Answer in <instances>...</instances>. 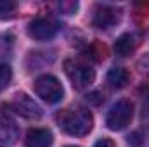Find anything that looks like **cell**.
I'll return each mask as SVG.
<instances>
[{
  "label": "cell",
  "instance_id": "1",
  "mask_svg": "<svg viewBox=\"0 0 149 147\" xmlns=\"http://www.w3.org/2000/svg\"><path fill=\"white\" fill-rule=\"evenodd\" d=\"M56 121L63 132L73 137H85L94 126V116L85 107H66L59 111Z\"/></svg>",
  "mask_w": 149,
  "mask_h": 147
},
{
  "label": "cell",
  "instance_id": "2",
  "mask_svg": "<svg viewBox=\"0 0 149 147\" xmlns=\"http://www.w3.org/2000/svg\"><path fill=\"white\" fill-rule=\"evenodd\" d=\"M64 71L76 90L88 88L95 80V69L81 59H68L64 62Z\"/></svg>",
  "mask_w": 149,
  "mask_h": 147
},
{
  "label": "cell",
  "instance_id": "3",
  "mask_svg": "<svg viewBox=\"0 0 149 147\" xmlns=\"http://www.w3.org/2000/svg\"><path fill=\"white\" fill-rule=\"evenodd\" d=\"M35 92L47 104H57L64 97V88H63L61 81L52 74L38 76L37 81H35Z\"/></svg>",
  "mask_w": 149,
  "mask_h": 147
},
{
  "label": "cell",
  "instance_id": "4",
  "mask_svg": "<svg viewBox=\"0 0 149 147\" xmlns=\"http://www.w3.org/2000/svg\"><path fill=\"white\" fill-rule=\"evenodd\" d=\"M132 118H134V104L130 101L121 99L116 104H113L111 109L108 111L106 126L113 132H120V130H123L130 125Z\"/></svg>",
  "mask_w": 149,
  "mask_h": 147
},
{
  "label": "cell",
  "instance_id": "5",
  "mask_svg": "<svg viewBox=\"0 0 149 147\" xmlns=\"http://www.w3.org/2000/svg\"><path fill=\"white\" fill-rule=\"evenodd\" d=\"M7 107L12 109L16 114L23 116V118H28V119H38V118L43 114L42 107L38 106L31 97H28V95L23 94V92H21V94H16V95L12 97V101L7 104Z\"/></svg>",
  "mask_w": 149,
  "mask_h": 147
},
{
  "label": "cell",
  "instance_id": "6",
  "mask_svg": "<svg viewBox=\"0 0 149 147\" xmlns=\"http://www.w3.org/2000/svg\"><path fill=\"white\" fill-rule=\"evenodd\" d=\"M120 21H121V9L111 5H99L92 17V24L97 30H111Z\"/></svg>",
  "mask_w": 149,
  "mask_h": 147
},
{
  "label": "cell",
  "instance_id": "7",
  "mask_svg": "<svg viewBox=\"0 0 149 147\" xmlns=\"http://www.w3.org/2000/svg\"><path fill=\"white\" fill-rule=\"evenodd\" d=\"M57 31H59V24L54 19H49V17H37L28 26L30 37L38 40V42H45V40L54 38L57 35Z\"/></svg>",
  "mask_w": 149,
  "mask_h": 147
},
{
  "label": "cell",
  "instance_id": "8",
  "mask_svg": "<svg viewBox=\"0 0 149 147\" xmlns=\"http://www.w3.org/2000/svg\"><path fill=\"white\" fill-rule=\"evenodd\" d=\"M19 139V128L9 116H0V147H12Z\"/></svg>",
  "mask_w": 149,
  "mask_h": 147
},
{
  "label": "cell",
  "instance_id": "9",
  "mask_svg": "<svg viewBox=\"0 0 149 147\" xmlns=\"http://www.w3.org/2000/svg\"><path fill=\"white\" fill-rule=\"evenodd\" d=\"M26 147H50L54 142V135L47 128H31L26 133Z\"/></svg>",
  "mask_w": 149,
  "mask_h": 147
},
{
  "label": "cell",
  "instance_id": "10",
  "mask_svg": "<svg viewBox=\"0 0 149 147\" xmlns=\"http://www.w3.org/2000/svg\"><path fill=\"white\" fill-rule=\"evenodd\" d=\"M135 49H137V40L132 33H123L114 42V52L120 57H128L130 54L135 52Z\"/></svg>",
  "mask_w": 149,
  "mask_h": 147
},
{
  "label": "cell",
  "instance_id": "11",
  "mask_svg": "<svg viewBox=\"0 0 149 147\" xmlns=\"http://www.w3.org/2000/svg\"><path fill=\"white\" fill-rule=\"evenodd\" d=\"M106 80H108V83H109L111 88L120 90V88L127 87V83H128V80H130V73H128L125 68H111V69L108 71Z\"/></svg>",
  "mask_w": 149,
  "mask_h": 147
},
{
  "label": "cell",
  "instance_id": "12",
  "mask_svg": "<svg viewBox=\"0 0 149 147\" xmlns=\"http://www.w3.org/2000/svg\"><path fill=\"white\" fill-rule=\"evenodd\" d=\"M14 49V37L10 33H0V57H9Z\"/></svg>",
  "mask_w": 149,
  "mask_h": 147
},
{
  "label": "cell",
  "instance_id": "13",
  "mask_svg": "<svg viewBox=\"0 0 149 147\" xmlns=\"http://www.w3.org/2000/svg\"><path fill=\"white\" fill-rule=\"evenodd\" d=\"M12 78V71L7 64H0V90H3Z\"/></svg>",
  "mask_w": 149,
  "mask_h": 147
},
{
  "label": "cell",
  "instance_id": "14",
  "mask_svg": "<svg viewBox=\"0 0 149 147\" xmlns=\"http://www.w3.org/2000/svg\"><path fill=\"white\" fill-rule=\"evenodd\" d=\"M14 9H16V3L14 2H10V0H0V17L9 16Z\"/></svg>",
  "mask_w": 149,
  "mask_h": 147
},
{
  "label": "cell",
  "instance_id": "15",
  "mask_svg": "<svg viewBox=\"0 0 149 147\" xmlns=\"http://www.w3.org/2000/svg\"><path fill=\"white\" fill-rule=\"evenodd\" d=\"M59 9L64 14H74V10L78 9V3L76 2H61L59 3Z\"/></svg>",
  "mask_w": 149,
  "mask_h": 147
},
{
  "label": "cell",
  "instance_id": "16",
  "mask_svg": "<svg viewBox=\"0 0 149 147\" xmlns=\"http://www.w3.org/2000/svg\"><path fill=\"white\" fill-rule=\"evenodd\" d=\"M141 142H142V140H141V133H139V132H134V133L128 137V144H130V146L139 147L141 146Z\"/></svg>",
  "mask_w": 149,
  "mask_h": 147
},
{
  "label": "cell",
  "instance_id": "17",
  "mask_svg": "<svg viewBox=\"0 0 149 147\" xmlns=\"http://www.w3.org/2000/svg\"><path fill=\"white\" fill-rule=\"evenodd\" d=\"M94 147H116V146H114V142L111 139H101L94 144Z\"/></svg>",
  "mask_w": 149,
  "mask_h": 147
},
{
  "label": "cell",
  "instance_id": "18",
  "mask_svg": "<svg viewBox=\"0 0 149 147\" xmlns=\"http://www.w3.org/2000/svg\"><path fill=\"white\" fill-rule=\"evenodd\" d=\"M66 147H76V146H66Z\"/></svg>",
  "mask_w": 149,
  "mask_h": 147
}]
</instances>
